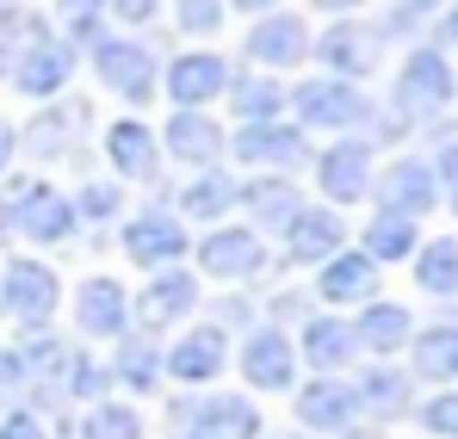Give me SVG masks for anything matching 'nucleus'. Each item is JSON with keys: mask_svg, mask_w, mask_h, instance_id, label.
I'll use <instances>...</instances> for the list:
<instances>
[{"mask_svg": "<svg viewBox=\"0 0 458 439\" xmlns=\"http://www.w3.org/2000/svg\"><path fill=\"white\" fill-rule=\"evenodd\" d=\"M285 112L298 131H328V137H366L378 124V106L366 99V87L335 80V74H304L285 93Z\"/></svg>", "mask_w": 458, "mask_h": 439, "instance_id": "nucleus-1", "label": "nucleus"}, {"mask_svg": "<svg viewBox=\"0 0 458 439\" xmlns=\"http://www.w3.org/2000/svg\"><path fill=\"white\" fill-rule=\"evenodd\" d=\"M167 427L174 439H260V402L254 396H235V390H192L167 409Z\"/></svg>", "mask_w": 458, "mask_h": 439, "instance_id": "nucleus-2", "label": "nucleus"}, {"mask_svg": "<svg viewBox=\"0 0 458 439\" xmlns=\"http://www.w3.org/2000/svg\"><path fill=\"white\" fill-rule=\"evenodd\" d=\"M87 63H93V80H99L106 93H118L124 106H149L155 87H161V63H155V50L143 38H112V31H99V44L87 50Z\"/></svg>", "mask_w": 458, "mask_h": 439, "instance_id": "nucleus-3", "label": "nucleus"}, {"mask_svg": "<svg viewBox=\"0 0 458 439\" xmlns=\"http://www.w3.org/2000/svg\"><path fill=\"white\" fill-rule=\"evenodd\" d=\"M458 93V74L453 63L440 56V50H409L403 56V69H396V87H390V106H396V118L403 124H421V118H440L446 106H453Z\"/></svg>", "mask_w": 458, "mask_h": 439, "instance_id": "nucleus-4", "label": "nucleus"}, {"mask_svg": "<svg viewBox=\"0 0 458 439\" xmlns=\"http://www.w3.org/2000/svg\"><path fill=\"white\" fill-rule=\"evenodd\" d=\"M192 260H199V273L217 279V285H248V279H260V273L273 266L267 235H254L248 223H217V229H205V235L192 241Z\"/></svg>", "mask_w": 458, "mask_h": 439, "instance_id": "nucleus-5", "label": "nucleus"}, {"mask_svg": "<svg viewBox=\"0 0 458 439\" xmlns=\"http://www.w3.org/2000/svg\"><path fill=\"white\" fill-rule=\"evenodd\" d=\"M56 303H63L56 266H44V260H31V254H19V260L0 266V316L19 322L25 334H38V328L56 316Z\"/></svg>", "mask_w": 458, "mask_h": 439, "instance_id": "nucleus-6", "label": "nucleus"}, {"mask_svg": "<svg viewBox=\"0 0 458 439\" xmlns=\"http://www.w3.org/2000/svg\"><path fill=\"white\" fill-rule=\"evenodd\" d=\"M75 69H81V50L63 38V31H44V38H31V44L13 50L6 87L25 93V99H63L69 80H75Z\"/></svg>", "mask_w": 458, "mask_h": 439, "instance_id": "nucleus-7", "label": "nucleus"}, {"mask_svg": "<svg viewBox=\"0 0 458 439\" xmlns=\"http://www.w3.org/2000/svg\"><path fill=\"white\" fill-rule=\"evenodd\" d=\"M384 25H372V19H335L316 44H310V56L322 63V74H335V80H366V74H378V63H384Z\"/></svg>", "mask_w": 458, "mask_h": 439, "instance_id": "nucleus-8", "label": "nucleus"}, {"mask_svg": "<svg viewBox=\"0 0 458 439\" xmlns=\"http://www.w3.org/2000/svg\"><path fill=\"white\" fill-rule=\"evenodd\" d=\"M229 155L248 167V173H298L304 161H316L310 137L292 118H273V124H235L229 131Z\"/></svg>", "mask_w": 458, "mask_h": 439, "instance_id": "nucleus-9", "label": "nucleus"}, {"mask_svg": "<svg viewBox=\"0 0 458 439\" xmlns=\"http://www.w3.org/2000/svg\"><path fill=\"white\" fill-rule=\"evenodd\" d=\"M310 167H316V186H322L328 211H335V205H360V198H372L378 148H372V137H341V143L316 148Z\"/></svg>", "mask_w": 458, "mask_h": 439, "instance_id": "nucleus-10", "label": "nucleus"}, {"mask_svg": "<svg viewBox=\"0 0 458 439\" xmlns=\"http://www.w3.org/2000/svg\"><path fill=\"white\" fill-rule=\"evenodd\" d=\"M235 371H242V384H254L260 396L298 390V347H292V334L273 328V322H254V328L242 334V347H235Z\"/></svg>", "mask_w": 458, "mask_h": 439, "instance_id": "nucleus-11", "label": "nucleus"}, {"mask_svg": "<svg viewBox=\"0 0 458 439\" xmlns=\"http://www.w3.org/2000/svg\"><path fill=\"white\" fill-rule=\"evenodd\" d=\"M229 56H217L211 44L199 50H180L167 69H161V93L174 99V112H211L217 99L229 93Z\"/></svg>", "mask_w": 458, "mask_h": 439, "instance_id": "nucleus-12", "label": "nucleus"}, {"mask_svg": "<svg viewBox=\"0 0 458 439\" xmlns=\"http://www.w3.org/2000/svg\"><path fill=\"white\" fill-rule=\"evenodd\" d=\"M124 260L131 266H143V273H161V266H180L186 254H192V235H186V223L174 217L167 205H143L137 217H124Z\"/></svg>", "mask_w": 458, "mask_h": 439, "instance_id": "nucleus-13", "label": "nucleus"}, {"mask_svg": "<svg viewBox=\"0 0 458 439\" xmlns=\"http://www.w3.org/2000/svg\"><path fill=\"white\" fill-rule=\"evenodd\" d=\"M199 303H205V291H199L192 266H161V273H149V285L131 297V316L143 322V334H167V328L192 322Z\"/></svg>", "mask_w": 458, "mask_h": 439, "instance_id": "nucleus-14", "label": "nucleus"}, {"mask_svg": "<svg viewBox=\"0 0 458 439\" xmlns=\"http://www.w3.org/2000/svg\"><path fill=\"white\" fill-rule=\"evenodd\" d=\"M235 359V347H229V334L217 322H192L174 347H161V366L174 384H186V390H205V384H217Z\"/></svg>", "mask_w": 458, "mask_h": 439, "instance_id": "nucleus-15", "label": "nucleus"}, {"mask_svg": "<svg viewBox=\"0 0 458 439\" xmlns=\"http://www.w3.org/2000/svg\"><path fill=\"white\" fill-rule=\"evenodd\" d=\"M316 31L304 25V13H267V19H248V38H242V56L254 69H304Z\"/></svg>", "mask_w": 458, "mask_h": 439, "instance_id": "nucleus-16", "label": "nucleus"}, {"mask_svg": "<svg viewBox=\"0 0 458 439\" xmlns=\"http://www.w3.org/2000/svg\"><path fill=\"white\" fill-rule=\"evenodd\" d=\"M372 198H378V211H390V217H428V211L440 205L434 161H421V155H396L390 167L372 173Z\"/></svg>", "mask_w": 458, "mask_h": 439, "instance_id": "nucleus-17", "label": "nucleus"}, {"mask_svg": "<svg viewBox=\"0 0 458 439\" xmlns=\"http://www.w3.org/2000/svg\"><path fill=\"white\" fill-rule=\"evenodd\" d=\"M87 124H93L87 99L63 93L56 106H44V112H38L25 131H19V148H25L31 161H69V155H81V137H87Z\"/></svg>", "mask_w": 458, "mask_h": 439, "instance_id": "nucleus-18", "label": "nucleus"}, {"mask_svg": "<svg viewBox=\"0 0 458 439\" xmlns=\"http://www.w3.org/2000/svg\"><path fill=\"white\" fill-rule=\"evenodd\" d=\"M161 137V161H180V167H224L229 155V131L211 112H167V124L155 131Z\"/></svg>", "mask_w": 458, "mask_h": 439, "instance_id": "nucleus-19", "label": "nucleus"}, {"mask_svg": "<svg viewBox=\"0 0 458 439\" xmlns=\"http://www.w3.org/2000/svg\"><path fill=\"white\" fill-rule=\"evenodd\" d=\"M75 328L87 341H106V347H118L131 328H137V316H131V291L112 279V273H93V279H81L75 291Z\"/></svg>", "mask_w": 458, "mask_h": 439, "instance_id": "nucleus-20", "label": "nucleus"}, {"mask_svg": "<svg viewBox=\"0 0 458 439\" xmlns=\"http://www.w3.org/2000/svg\"><path fill=\"white\" fill-rule=\"evenodd\" d=\"M292 347H298V366H310L316 377H341V371L360 359L353 322H347V316H335V309H316V316H304V328L292 334Z\"/></svg>", "mask_w": 458, "mask_h": 439, "instance_id": "nucleus-21", "label": "nucleus"}, {"mask_svg": "<svg viewBox=\"0 0 458 439\" xmlns=\"http://www.w3.org/2000/svg\"><path fill=\"white\" fill-rule=\"evenodd\" d=\"M235 211H248V229L254 235H279L285 223L304 211V192L292 173H248L235 186Z\"/></svg>", "mask_w": 458, "mask_h": 439, "instance_id": "nucleus-22", "label": "nucleus"}, {"mask_svg": "<svg viewBox=\"0 0 458 439\" xmlns=\"http://www.w3.org/2000/svg\"><path fill=\"white\" fill-rule=\"evenodd\" d=\"M292 415L304 434H353L360 421V396L347 377H310L304 390L292 396Z\"/></svg>", "mask_w": 458, "mask_h": 439, "instance_id": "nucleus-23", "label": "nucleus"}, {"mask_svg": "<svg viewBox=\"0 0 458 439\" xmlns=\"http://www.w3.org/2000/svg\"><path fill=\"white\" fill-rule=\"evenodd\" d=\"M279 241H285V266H322V260H335L347 248V223L328 205H304L298 217L279 229Z\"/></svg>", "mask_w": 458, "mask_h": 439, "instance_id": "nucleus-24", "label": "nucleus"}, {"mask_svg": "<svg viewBox=\"0 0 458 439\" xmlns=\"http://www.w3.org/2000/svg\"><path fill=\"white\" fill-rule=\"evenodd\" d=\"M99 148H106L112 180H155L161 173V137H155V124H143V118H112Z\"/></svg>", "mask_w": 458, "mask_h": 439, "instance_id": "nucleus-25", "label": "nucleus"}, {"mask_svg": "<svg viewBox=\"0 0 458 439\" xmlns=\"http://www.w3.org/2000/svg\"><path fill=\"white\" fill-rule=\"evenodd\" d=\"M235 173L229 167H199L186 186H180V198H174V217L180 223H205V229H217V223L235 211Z\"/></svg>", "mask_w": 458, "mask_h": 439, "instance_id": "nucleus-26", "label": "nucleus"}, {"mask_svg": "<svg viewBox=\"0 0 458 439\" xmlns=\"http://www.w3.org/2000/svg\"><path fill=\"white\" fill-rule=\"evenodd\" d=\"M316 297L322 303H372L378 297V260H366L360 248H341L335 260L316 266Z\"/></svg>", "mask_w": 458, "mask_h": 439, "instance_id": "nucleus-27", "label": "nucleus"}, {"mask_svg": "<svg viewBox=\"0 0 458 439\" xmlns=\"http://www.w3.org/2000/svg\"><path fill=\"white\" fill-rule=\"evenodd\" d=\"M353 341H360V353H372V359H390V353H403L409 341H415V316L403 309V303H360V316H353Z\"/></svg>", "mask_w": 458, "mask_h": 439, "instance_id": "nucleus-28", "label": "nucleus"}, {"mask_svg": "<svg viewBox=\"0 0 458 439\" xmlns=\"http://www.w3.org/2000/svg\"><path fill=\"white\" fill-rule=\"evenodd\" d=\"M112 384H124L131 396H155L161 390V377H167V366H161V341L155 334H124L118 347H112Z\"/></svg>", "mask_w": 458, "mask_h": 439, "instance_id": "nucleus-29", "label": "nucleus"}, {"mask_svg": "<svg viewBox=\"0 0 458 439\" xmlns=\"http://www.w3.org/2000/svg\"><path fill=\"white\" fill-rule=\"evenodd\" d=\"M353 396H360V415L396 421V415L415 402V384H409V371H396L390 359H378V366H366L353 377Z\"/></svg>", "mask_w": 458, "mask_h": 439, "instance_id": "nucleus-30", "label": "nucleus"}, {"mask_svg": "<svg viewBox=\"0 0 458 439\" xmlns=\"http://www.w3.org/2000/svg\"><path fill=\"white\" fill-rule=\"evenodd\" d=\"M229 112H235V124H273V118H285V87L273 80V74H229Z\"/></svg>", "mask_w": 458, "mask_h": 439, "instance_id": "nucleus-31", "label": "nucleus"}, {"mask_svg": "<svg viewBox=\"0 0 458 439\" xmlns=\"http://www.w3.org/2000/svg\"><path fill=\"white\" fill-rule=\"evenodd\" d=\"M415 248H421L415 217H390V211H372L366 235H360V254L378 260V266H390V260H415Z\"/></svg>", "mask_w": 458, "mask_h": 439, "instance_id": "nucleus-32", "label": "nucleus"}, {"mask_svg": "<svg viewBox=\"0 0 458 439\" xmlns=\"http://www.w3.org/2000/svg\"><path fill=\"white\" fill-rule=\"evenodd\" d=\"M409 353H415V377H428V384H453V377H458V322L415 328Z\"/></svg>", "mask_w": 458, "mask_h": 439, "instance_id": "nucleus-33", "label": "nucleus"}, {"mask_svg": "<svg viewBox=\"0 0 458 439\" xmlns=\"http://www.w3.org/2000/svg\"><path fill=\"white\" fill-rule=\"evenodd\" d=\"M75 439H149V421H143V409H131V402H93L87 415H81Z\"/></svg>", "mask_w": 458, "mask_h": 439, "instance_id": "nucleus-34", "label": "nucleus"}, {"mask_svg": "<svg viewBox=\"0 0 458 439\" xmlns=\"http://www.w3.org/2000/svg\"><path fill=\"white\" fill-rule=\"evenodd\" d=\"M415 285L428 297H453L458 291V235H440L428 248H415Z\"/></svg>", "mask_w": 458, "mask_h": 439, "instance_id": "nucleus-35", "label": "nucleus"}, {"mask_svg": "<svg viewBox=\"0 0 458 439\" xmlns=\"http://www.w3.org/2000/svg\"><path fill=\"white\" fill-rule=\"evenodd\" d=\"M69 198H75L81 229H87V223H118L124 217V186H118V180H81Z\"/></svg>", "mask_w": 458, "mask_h": 439, "instance_id": "nucleus-36", "label": "nucleus"}, {"mask_svg": "<svg viewBox=\"0 0 458 439\" xmlns=\"http://www.w3.org/2000/svg\"><path fill=\"white\" fill-rule=\"evenodd\" d=\"M99 19H106V0H56V25H63V38L69 44H99Z\"/></svg>", "mask_w": 458, "mask_h": 439, "instance_id": "nucleus-37", "label": "nucleus"}, {"mask_svg": "<svg viewBox=\"0 0 458 439\" xmlns=\"http://www.w3.org/2000/svg\"><path fill=\"white\" fill-rule=\"evenodd\" d=\"M106 396H112V366L81 347L75 371H69V402H87V409H93V402H106Z\"/></svg>", "mask_w": 458, "mask_h": 439, "instance_id": "nucleus-38", "label": "nucleus"}, {"mask_svg": "<svg viewBox=\"0 0 458 439\" xmlns=\"http://www.w3.org/2000/svg\"><path fill=\"white\" fill-rule=\"evenodd\" d=\"M174 6V25L186 31V38H217L224 31V13H229V0H167Z\"/></svg>", "mask_w": 458, "mask_h": 439, "instance_id": "nucleus-39", "label": "nucleus"}, {"mask_svg": "<svg viewBox=\"0 0 458 439\" xmlns=\"http://www.w3.org/2000/svg\"><path fill=\"white\" fill-rule=\"evenodd\" d=\"M25 402H31L25 353H19V347H0V415H6V409H25Z\"/></svg>", "mask_w": 458, "mask_h": 439, "instance_id": "nucleus-40", "label": "nucleus"}, {"mask_svg": "<svg viewBox=\"0 0 458 439\" xmlns=\"http://www.w3.org/2000/svg\"><path fill=\"white\" fill-rule=\"evenodd\" d=\"M415 415H421V427H428V434L458 439V390H440V396H428Z\"/></svg>", "mask_w": 458, "mask_h": 439, "instance_id": "nucleus-41", "label": "nucleus"}, {"mask_svg": "<svg viewBox=\"0 0 458 439\" xmlns=\"http://www.w3.org/2000/svg\"><path fill=\"white\" fill-rule=\"evenodd\" d=\"M161 6H167V0H106V13H112L124 31H143V25H155V19H161Z\"/></svg>", "mask_w": 458, "mask_h": 439, "instance_id": "nucleus-42", "label": "nucleus"}, {"mask_svg": "<svg viewBox=\"0 0 458 439\" xmlns=\"http://www.w3.org/2000/svg\"><path fill=\"white\" fill-rule=\"evenodd\" d=\"M0 439H50V427H44L38 409H6L0 415Z\"/></svg>", "mask_w": 458, "mask_h": 439, "instance_id": "nucleus-43", "label": "nucleus"}, {"mask_svg": "<svg viewBox=\"0 0 458 439\" xmlns=\"http://www.w3.org/2000/svg\"><path fill=\"white\" fill-rule=\"evenodd\" d=\"M434 180H440V198L458 211V143L440 148V161H434Z\"/></svg>", "mask_w": 458, "mask_h": 439, "instance_id": "nucleus-44", "label": "nucleus"}, {"mask_svg": "<svg viewBox=\"0 0 458 439\" xmlns=\"http://www.w3.org/2000/svg\"><path fill=\"white\" fill-rule=\"evenodd\" d=\"M285 316H310V309H304V291H279V297H273V316H267V322L279 328Z\"/></svg>", "mask_w": 458, "mask_h": 439, "instance_id": "nucleus-45", "label": "nucleus"}, {"mask_svg": "<svg viewBox=\"0 0 458 439\" xmlns=\"http://www.w3.org/2000/svg\"><path fill=\"white\" fill-rule=\"evenodd\" d=\"M13 161H19V131H13V124L0 118V180L13 173Z\"/></svg>", "mask_w": 458, "mask_h": 439, "instance_id": "nucleus-46", "label": "nucleus"}, {"mask_svg": "<svg viewBox=\"0 0 458 439\" xmlns=\"http://www.w3.org/2000/svg\"><path fill=\"white\" fill-rule=\"evenodd\" d=\"M229 6H235V13H248V19H267V13H279L285 0H229Z\"/></svg>", "mask_w": 458, "mask_h": 439, "instance_id": "nucleus-47", "label": "nucleus"}, {"mask_svg": "<svg viewBox=\"0 0 458 439\" xmlns=\"http://www.w3.org/2000/svg\"><path fill=\"white\" fill-rule=\"evenodd\" d=\"M310 6H322V13H335V19H353L366 0H310Z\"/></svg>", "mask_w": 458, "mask_h": 439, "instance_id": "nucleus-48", "label": "nucleus"}, {"mask_svg": "<svg viewBox=\"0 0 458 439\" xmlns=\"http://www.w3.org/2000/svg\"><path fill=\"white\" fill-rule=\"evenodd\" d=\"M434 6H440V0H396L403 19H421V13H434Z\"/></svg>", "mask_w": 458, "mask_h": 439, "instance_id": "nucleus-49", "label": "nucleus"}, {"mask_svg": "<svg viewBox=\"0 0 458 439\" xmlns=\"http://www.w3.org/2000/svg\"><path fill=\"white\" fill-rule=\"evenodd\" d=\"M440 38H446V44H458V6L446 13V19H440Z\"/></svg>", "mask_w": 458, "mask_h": 439, "instance_id": "nucleus-50", "label": "nucleus"}, {"mask_svg": "<svg viewBox=\"0 0 458 439\" xmlns=\"http://www.w3.org/2000/svg\"><path fill=\"white\" fill-rule=\"evenodd\" d=\"M6 74H13V44H0V87H6Z\"/></svg>", "mask_w": 458, "mask_h": 439, "instance_id": "nucleus-51", "label": "nucleus"}, {"mask_svg": "<svg viewBox=\"0 0 458 439\" xmlns=\"http://www.w3.org/2000/svg\"><path fill=\"white\" fill-rule=\"evenodd\" d=\"M260 439H304V434H260Z\"/></svg>", "mask_w": 458, "mask_h": 439, "instance_id": "nucleus-52", "label": "nucleus"}, {"mask_svg": "<svg viewBox=\"0 0 458 439\" xmlns=\"http://www.w3.org/2000/svg\"><path fill=\"white\" fill-rule=\"evenodd\" d=\"M0 241H6V229H0Z\"/></svg>", "mask_w": 458, "mask_h": 439, "instance_id": "nucleus-53", "label": "nucleus"}]
</instances>
